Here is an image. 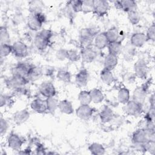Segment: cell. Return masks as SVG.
<instances>
[{
  "mask_svg": "<svg viewBox=\"0 0 155 155\" xmlns=\"http://www.w3.org/2000/svg\"><path fill=\"white\" fill-rule=\"evenodd\" d=\"M132 142L134 145H143L150 140H155L154 128H139L132 135Z\"/></svg>",
  "mask_w": 155,
  "mask_h": 155,
  "instance_id": "cell-1",
  "label": "cell"
},
{
  "mask_svg": "<svg viewBox=\"0 0 155 155\" xmlns=\"http://www.w3.org/2000/svg\"><path fill=\"white\" fill-rule=\"evenodd\" d=\"M45 20V16L42 12L31 13L27 19L28 27L32 31H38L41 28Z\"/></svg>",
  "mask_w": 155,
  "mask_h": 155,
  "instance_id": "cell-2",
  "label": "cell"
},
{
  "mask_svg": "<svg viewBox=\"0 0 155 155\" xmlns=\"http://www.w3.org/2000/svg\"><path fill=\"white\" fill-rule=\"evenodd\" d=\"M29 82L27 78L18 76H13L6 81L7 87L12 90L16 91H21Z\"/></svg>",
  "mask_w": 155,
  "mask_h": 155,
  "instance_id": "cell-3",
  "label": "cell"
},
{
  "mask_svg": "<svg viewBox=\"0 0 155 155\" xmlns=\"http://www.w3.org/2000/svg\"><path fill=\"white\" fill-rule=\"evenodd\" d=\"M98 31H95L92 28H84L81 29L79 32V40L82 44L85 47L90 46V44L94 40Z\"/></svg>",
  "mask_w": 155,
  "mask_h": 155,
  "instance_id": "cell-4",
  "label": "cell"
},
{
  "mask_svg": "<svg viewBox=\"0 0 155 155\" xmlns=\"http://www.w3.org/2000/svg\"><path fill=\"white\" fill-rule=\"evenodd\" d=\"M148 87L149 85L147 82L145 84H142L141 86L136 87L133 91L132 100L143 105L147 96Z\"/></svg>",
  "mask_w": 155,
  "mask_h": 155,
  "instance_id": "cell-5",
  "label": "cell"
},
{
  "mask_svg": "<svg viewBox=\"0 0 155 155\" xmlns=\"http://www.w3.org/2000/svg\"><path fill=\"white\" fill-rule=\"evenodd\" d=\"M148 68L146 61L142 59L137 60L134 64L135 76L140 79H145L147 76Z\"/></svg>",
  "mask_w": 155,
  "mask_h": 155,
  "instance_id": "cell-6",
  "label": "cell"
},
{
  "mask_svg": "<svg viewBox=\"0 0 155 155\" xmlns=\"http://www.w3.org/2000/svg\"><path fill=\"white\" fill-rule=\"evenodd\" d=\"M125 111L129 116H138L143 111V105L133 100H130L125 104Z\"/></svg>",
  "mask_w": 155,
  "mask_h": 155,
  "instance_id": "cell-7",
  "label": "cell"
},
{
  "mask_svg": "<svg viewBox=\"0 0 155 155\" xmlns=\"http://www.w3.org/2000/svg\"><path fill=\"white\" fill-rule=\"evenodd\" d=\"M93 12L99 16H103L107 13L110 5L108 1L105 0H93Z\"/></svg>",
  "mask_w": 155,
  "mask_h": 155,
  "instance_id": "cell-8",
  "label": "cell"
},
{
  "mask_svg": "<svg viewBox=\"0 0 155 155\" xmlns=\"http://www.w3.org/2000/svg\"><path fill=\"white\" fill-rule=\"evenodd\" d=\"M31 66L32 65L25 62H18L12 69V75L27 78L28 74Z\"/></svg>",
  "mask_w": 155,
  "mask_h": 155,
  "instance_id": "cell-9",
  "label": "cell"
},
{
  "mask_svg": "<svg viewBox=\"0 0 155 155\" xmlns=\"http://www.w3.org/2000/svg\"><path fill=\"white\" fill-rule=\"evenodd\" d=\"M12 53L17 58H25L28 54V48L25 43L18 41L12 44Z\"/></svg>",
  "mask_w": 155,
  "mask_h": 155,
  "instance_id": "cell-10",
  "label": "cell"
},
{
  "mask_svg": "<svg viewBox=\"0 0 155 155\" xmlns=\"http://www.w3.org/2000/svg\"><path fill=\"white\" fill-rule=\"evenodd\" d=\"M81 58L85 63L92 62L97 57V52L91 46L84 47L80 53Z\"/></svg>",
  "mask_w": 155,
  "mask_h": 155,
  "instance_id": "cell-11",
  "label": "cell"
},
{
  "mask_svg": "<svg viewBox=\"0 0 155 155\" xmlns=\"http://www.w3.org/2000/svg\"><path fill=\"white\" fill-rule=\"evenodd\" d=\"M94 113V108L89 105H80L76 110V114L79 119L84 120L89 119Z\"/></svg>",
  "mask_w": 155,
  "mask_h": 155,
  "instance_id": "cell-12",
  "label": "cell"
},
{
  "mask_svg": "<svg viewBox=\"0 0 155 155\" xmlns=\"http://www.w3.org/2000/svg\"><path fill=\"white\" fill-rule=\"evenodd\" d=\"M40 93L46 98L54 97L56 91L54 85L50 82H44L39 87Z\"/></svg>",
  "mask_w": 155,
  "mask_h": 155,
  "instance_id": "cell-13",
  "label": "cell"
},
{
  "mask_svg": "<svg viewBox=\"0 0 155 155\" xmlns=\"http://www.w3.org/2000/svg\"><path fill=\"white\" fill-rule=\"evenodd\" d=\"M114 5L116 8L126 12L136 10V2L132 0L116 1L114 2Z\"/></svg>",
  "mask_w": 155,
  "mask_h": 155,
  "instance_id": "cell-14",
  "label": "cell"
},
{
  "mask_svg": "<svg viewBox=\"0 0 155 155\" xmlns=\"http://www.w3.org/2000/svg\"><path fill=\"white\" fill-rule=\"evenodd\" d=\"M7 143L11 149L15 151H19L24 143V141L17 134L12 133L8 137Z\"/></svg>",
  "mask_w": 155,
  "mask_h": 155,
  "instance_id": "cell-15",
  "label": "cell"
},
{
  "mask_svg": "<svg viewBox=\"0 0 155 155\" xmlns=\"http://www.w3.org/2000/svg\"><path fill=\"white\" fill-rule=\"evenodd\" d=\"M147 41L146 35L142 32L133 33L130 38V44L135 48L142 47Z\"/></svg>",
  "mask_w": 155,
  "mask_h": 155,
  "instance_id": "cell-16",
  "label": "cell"
},
{
  "mask_svg": "<svg viewBox=\"0 0 155 155\" xmlns=\"http://www.w3.org/2000/svg\"><path fill=\"white\" fill-rule=\"evenodd\" d=\"M31 108L38 113H44L47 111L46 100L40 98L34 99L30 104Z\"/></svg>",
  "mask_w": 155,
  "mask_h": 155,
  "instance_id": "cell-17",
  "label": "cell"
},
{
  "mask_svg": "<svg viewBox=\"0 0 155 155\" xmlns=\"http://www.w3.org/2000/svg\"><path fill=\"white\" fill-rule=\"evenodd\" d=\"M90 75L87 70L84 68L81 70L75 76V82L76 84L81 87H83L87 85Z\"/></svg>",
  "mask_w": 155,
  "mask_h": 155,
  "instance_id": "cell-18",
  "label": "cell"
},
{
  "mask_svg": "<svg viewBox=\"0 0 155 155\" xmlns=\"http://www.w3.org/2000/svg\"><path fill=\"white\" fill-rule=\"evenodd\" d=\"M30 114L27 109H23L16 111L13 116L14 122L17 125H21L25 123L29 118Z\"/></svg>",
  "mask_w": 155,
  "mask_h": 155,
  "instance_id": "cell-19",
  "label": "cell"
},
{
  "mask_svg": "<svg viewBox=\"0 0 155 155\" xmlns=\"http://www.w3.org/2000/svg\"><path fill=\"white\" fill-rule=\"evenodd\" d=\"M109 42L107 38L105 32L98 33L94 39V44L96 48L102 50L107 47Z\"/></svg>",
  "mask_w": 155,
  "mask_h": 155,
  "instance_id": "cell-20",
  "label": "cell"
},
{
  "mask_svg": "<svg viewBox=\"0 0 155 155\" xmlns=\"http://www.w3.org/2000/svg\"><path fill=\"white\" fill-rule=\"evenodd\" d=\"M114 116L113 110L108 106H105L99 113L101 121L103 124L108 123L111 121Z\"/></svg>",
  "mask_w": 155,
  "mask_h": 155,
  "instance_id": "cell-21",
  "label": "cell"
},
{
  "mask_svg": "<svg viewBox=\"0 0 155 155\" xmlns=\"http://www.w3.org/2000/svg\"><path fill=\"white\" fill-rule=\"evenodd\" d=\"M50 40L42 36L39 33H38L34 38V45L39 50H45L49 44Z\"/></svg>",
  "mask_w": 155,
  "mask_h": 155,
  "instance_id": "cell-22",
  "label": "cell"
},
{
  "mask_svg": "<svg viewBox=\"0 0 155 155\" xmlns=\"http://www.w3.org/2000/svg\"><path fill=\"white\" fill-rule=\"evenodd\" d=\"M43 74L44 71L42 68L39 66L32 65L28 74L27 78L29 81H35L40 79Z\"/></svg>",
  "mask_w": 155,
  "mask_h": 155,
  "instance_id": "cell-23",
  "label": "cell"
},
{
  "mask_svg": "<svg viewBox=\"0 0 155 155\" xmlns=\"http://www.w3.org/2000/svg\"><path fill=\"white\" fill-rule=\"evenodd\" d=\"M58 109L62 113L66 114H71L74 111L71 102L67 99H64L59 102Z\"/></svg>",
  "mask_w": 155,
  "mask_h": 155,
  "instance_id": "cell-24",
  "label": "cell"
},
{
  "mask_svg": "<svg viewBox=\"0 0 155 155\" xmlns=\"http://www.w3.org/2000/svg\"><path fill=\"white\" fill-rule=\"evenodd\" d=\"M118 63V59L117 56H114L111 54H108L104 61V68L110 70H112L114 69Z\"/></svg>",
  "mask_w": 155,
  "mask_h": 155,
  "instance_id": "cell-25",
  "label": "cell"
},
{
  "mask_svg": "<svg viewBox=\"0 0 155 155\" xmlns=\"http://www.w3.org/2000/svg\"><path fill=\"white\" fill-rule=\"evenodd\" d=\"M107 47L109 54L117 56L120 53H121L123 47L121 42L117 41L113 42H110Z\"/></svg>",
  "mask_w": 155,
  "mask_h": 155,
  "instance_id": "cell-26",
  "label": "cell"
},
{
  "mask_svg": "<svg viewBox=\"0 0 155 155\" xmlns=\"http://www.w3.org/2000/svg\"><path fill=\"white\" fill-rule=\"evenodd\" d=\"M100 78L101 81L105 84L109 85L113 82L114 78L111 70L104 68L100 73Z\"/></svg>",
  "mask_w": 155,
  "mask_h": 155,
  "instance_id": "cell-27",
  "label": "cell"
},
{
  "mask_svg": "<svg viewBox=\"0 0 155 155\" xmlns=\"http://www.w3.org/2000/svg\"><path fill=\"white\" fill-rule=\"evenodd\" d=\"M121 53H122L125 59L131 60L136 53V48L130 42L122 47Z\"/></svg>",
  "mask_w": 155,
  "mask_h": 155,
  "instance_id": "cell-28",
  "label": "cell"
},
{
  "mask_svg": "<svg viewBox=\"0 0 155 155\" xmlns=\"http://www.w3.org/2000/svg\"><path fill=\"white\" fill-rule=\"evenodd\" d=\"M130 98V91L126 87H121L119 88L117 93L118 101L123 104H126Z\"/></svg>",
  "mask_w": 155,
  "mask_h": 155,
  "instance_id": "cell-29",
  "label": "cell"
},
{
  "mask_svg": "<svg viewBox=\"0 0 155 155\" xmlns=\"http://www.w3.org/2000/svg\"><path fill=\"white\" fill-rule=\"evenodd\" d=\"M88 149L90 153L94 155H102L105 153V148L99 143H92L89 145Z\"/></svg>",
  "mask_w": 155,
  "mask_h": 155,
  "instance_id": "cell-30",
  "label": "cell"
},
{
  "mask_svg": "<svg viewBox=\"0 0 155 155\" xmlns=\"http://www.w3.org/2000/svg\"><path fill=\"white\" fill-rule=\"evenodd\" d=\"M91 102L94 104H99L104 99V95L103 93L98 88H93L90 91Z\"/></svg>",
  "mask_w": 155,
  "mask_h": 155,
  "instance_id": "cell-31",
  "label": "cell"
},
{
  "mask_svg": "<svg viewBox=\"0 0 155 155\" xmlns=\"http://www.w3.org/2000/svg\"><path fill=\"white\" fill-rule=\"evenodd\" d=\"M58 79L64 83H70L71 82V73L65 69H60L56 74Z\"/></svg>",
  "mask_w": 155,
  "mask_h": 155,
  "instance_id": "cell-32",
  "label": "cell"
},
{
  "mask_svg": "<svg viewBox=\"0 0 155 155\" xmlns=\"http://www.w3.org/2000/svg\"><path fill=\"white\" fill-rule=\"evenodd\" d=\"M46 104H47V111L50 113L54 114L58 108V100L54 98V97H50L46 98Z\"/></svg>",
  "mask_w": 155,
  "mask_h": 155,
  "instance_id": "cell-33",
  "label": "cell"
},
{
  "mask_svg": "<svg viewBox=\"0 0 155 155\" xmlns=\"http://www.w3.org/2000/svg\"><path fill=\"white\" fill-rule=\"evenodd\" d=\"M78 100L81 105H89L91 102V97L90 91H81L78 94Z\"/></svg>",
  "mask_w": 155,
  "mask_h": 155,
  "instance_id": "cell-34",
  "label": "cell"
},
{
  "mask_svg": "<svg viewBox=\"0 0 155 155\" xmlns=\"http://www.w3.org/2000/svg\"><path fill=\"white\" fill-rule=\"evenodd\" d=\"M105 35L109 43L119 41V33L117 28L116 27H112L108 29L105 32Z\"/></svg>",
  "mask_w": 155,
  "mask_h": 155,
  "instance_id": "cell-35",
  "label": "cell"
},
{
  "mask_svg": "<svg viewBox=\"0 0 155 155\" xmlns=\"http://www.w3.org/2000/svg\"><path fill=\"white\" fill-rule=\"evenodd\" d=\"M127 14L128 19L132 25H136L139 22L140 17L139 12L136 10L128 12H127Z\"/></svg>",
  "mask_w": 155,
  "mask_h": 155,
  "instance_id": "cell-36",
  "label": "cell"
},
{
  "mask_svg": "<svg viewBox=\"0 0 155 155\" xmlns=\"http://www.w3.org/2000/svg\"><path fill=\"white\" fill-rule=\"evenodd\" d=\"M11 53H12V45L9 44H1L0 54L1 58L8 56Z\"/></svg>",
  "mask_w": 155,
  "mask_h": 155,
  "instance_id": "cell-37",
  "label": "cell"
},
{
  "mask_svg": "<svg viewBox=\"0 0 155 155\" xmlns=\"http://www.w3.org/2000/svg\"><path fill=\"white\" fill-rule=\"evenodd\" d=\"M0 42L1 44H9L10 35L5 27H1L0 28Z\"/></svg>",
  "mask_w": 155,
  "mask_h": 155,
  "instance_id": "cell-38",
  "label": "cell"
},
{
  "mask_svg": "<svg viewBox=\"0 0 155 155\" xmlns=\"http://www.w3.org/2000/svg\"><path fill=\"white\" fill-rule=\"evenodd\" d=\"M67 59L71 62H76L81 59V54L75 50H67Z\"/></svg>",
  "mask_w": 155,
  "mask_h": 155,
  "instance_id": "cell-39",
  "label": "cell"
},
{
  "mask_svg": "<svg viewBox=\"0 0 155 155\" xmlns=\"http://www.w3.org/2000/svg\"><path fill=\"white\" fill-rule=\"evenodd\" d=\"M70 4L73 11L74 13H79L82 12V1L81 0H74L69 1Z\"/></svg>",
  "mask_w": 155,
  "mask_h": 155,
  "instance_id": "cell-40",
  "label": "cell"
},
{
  "mask_svg": "<svg viewBox=\"0 0 155 155\" xmlns=\"http://www.w3.org/2000/svg\"><path fill=\"white\" fill-rule=\"evenodd\" d=\"M147 41H154L155 39V25L152 24L148 28L145 34Z\"/></svg>",
  "mask_w": 155,
  "mask_h": 155,
  "instance_id": "cell-41",
  "label": "cell"
},
{
  "mask_svg": "<svg viewBox=\"0 0 155 155\" xmlns=\"http://www.w3.org/2000/svg\"><path fill=\"white\" fill-rule=\"evenodd\" d=\"M82 12L85 13L93 12V1H82Z\"/></svg>",
  "mask_w": 155,
  "mask_h": 155,
  "instance_id": "cell-42",
  "label": "cell"
},
{
  "mask_svg": "<svg viewBox=\"0 0 155 155\" xmlns=\"http://www.w3.org/2000/svg\"><path fill=\"white\" fill-rule=\"evenodd\" d=\"M31 13L41 12V2L40 1H31L30 4Z\"/></svg>",
  "mask_w": 155,
  "mask_h": 155,
  "instance_id": "cell-43",
  "label": "cell"
},
{
  "mask_svg": "<svg viewBox=\"0 0 155 155\" xmlns=\"http://www.w3.org/2000/svg\"><path fill=\"white\" fill-rule=\"evenodd\" d=\"M145 151L150 152L151 154L155 153V141L150 140L144 144Z\"/></svg>",
  "mask_w": 155,
  "mask_h": 155,
  "instance_id": "cell-44",
  "label": "cell"
},
{
  "mask_svg": "<svg viewBox=\"0 0 155 155\" xmlns=\"http://www.w3.org/2000/svg\"><path fill=\"white\" fill-rule=\"evenodd\" d=\"M8 128V124L6 120L3 119L2 117L0 119V134L3 136L6 133Z\"/></svg>",
  "mask_w": 155,
  "mask_h": 155,
  "instance_id": "cell-45",
  "label": "cell"
},
{
  "mask_svg": "<svg viewBox=\"0 0 155 155\" xmlns=\"http://www.w3.org/2000/svg\"><path fill=\"white\" fill-rule=\"evenodd\" d=\"M154 107H150V108L145 115V120L147 122H154Z\"/></svg>",
  "mask_w": 155,
  "mask_h": 155,
  "instance_id": "cell-46",
  "label": "cell"
},
{
  "mask_svg": "<svg viewBox=\"0 0 155 155\" xmlns=\"http://www.w3.org/2000/svg\"><path fill=\"white\" fill-rule=\"evenodd\" d=\"M67 50L60 48L56 53V58L60 61H64L67 59Z\"/></svg>",
  "mask_w": 155,
  "mask_h": 155,
  "instance_id": "cell-47",
  "label": "cell"
},
{
  "mask_svg": "<svg viewBox=\"0 0 155 155\" xmlns=\"http://www.w3.org/2000/svg\"><path fill=\"white\" fill-rule=\"evenodd\" d=\"M11 99L10 96L5 94H1L0 98V106L2 107L4 105H7L9 102H10Z\"/></svg>",
  "mask_w": 155,
  "mask_h": 155,
  "instance_id": "cell-48",
  "label": "cell"
},
{
  "mask_svg": "<svg viewBox=\"0 0 155 155\" xmlns=\"http://www.w3.org/2000/svg\"><path fill=\"white\" fill-rule=\"evenodd\" d=\"M42 36L45 37V38L48 39V40H50L51 38L53 36V33L50 30L48 29H43L40 32H39Z\"/></svg>",
  "mask_w": 155,
  "mask_h": 155,
  "instance_id": "cell-49",
  "label": "cell"
},
{
  "mask_svg": "<svg viewBox=\"0 0 155 155\" xmlns=\"http://www.w3.org/2000/svg\"><path fill=\"white\" fill-rule=\"evenodd\" d=\"M36 152L37 154H42L47 153L45 152V149L44 147L42 144H41L39 143H38L36 144Z\"/></svg>",
  "mask_w": 155,
  "mask_h": 155,
  "instance_id": "cell-50",
  "label": "cell"
},
{
  "mask_svg": "<svg viewBox=\"0 0 155 155\" xmlns=\"http://www.w3.org/2000/svg\"><path fill=\"white\" fill-rule=\"evenodd\" d=\"M149 102H150V104L151 107H154V104H155V99H154V93L152 94L150 97L149 99Z\"/></svg>",
  "mask_w": 155,
  "mask_h": 155,
  "instance_id": "cell-51",
  "label": "cell"
},
{
  "mask_svg": "<svg viewBox=\"0 0 155 155\" xmlns=\"http://www.w3.org/2000/svg\"><path fill=\"white\" fill-rule=\"evenodd\" d=\"M31 150H30V148H26V149H25L24 151H20V152H19V153H20V154H30L31 153Z\"/></svg>",
  "mask_w": 155,
  "mask_h": 155,
  "instance_id": "cell-52",
  "label": "cell"
}]
</instances>
